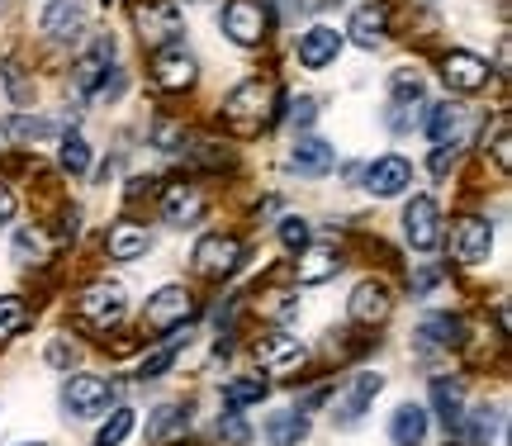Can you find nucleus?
<instances>
[{"label": "nucleus", "instance_id": "nucleus-1", "mask_svg": "<svg viewBox=\"0 0 512 446\" xmlns=\"http://www.w3.org/2000/svg\"><path fill=\"white\" fill-rule=\"evenodd\" d=\"M76 309H81V318H86L91 328H100V333H105V328H114V323L124 318L128 295H124V285H119V280H95L91 290L81 295V304H76Z\"/></svg>", "mask_w": 512, "mask_h": 446}, {"label": "nucleus", "instance_id": "nucleus-2", "mask_svg": "<svg viewBox=\"0 0 512 446\" xmlns=\"http://www.w3.org/2000/svg\"><path fill=\"white\" fill-rule=\"evenodd\" d=\"M110 399H114V385L100 380V375H72V380L62 385V409L72 413V418H95Z\"/></svg>", "mask_w": 512, "mask_h": 446}, {"label": "nucleus", "instance_id": "nucleus-3", "mask_svg": "<svg viewBox=\"0 0 512 446\" xmlns=\"http://www.w3.org/2000/svg\"><path fill=\"white\" fill-rule=\"evenodd\" d=\"M403 233H408V242H413L418 252H432L441 242V209L432 195H413V200H408V209H403Z\"/></svg>", "mask_w": 512, "mask_h": 446}, {"label": "nucleus", "instance_id": "nucleus-4", "mask_svg": "<svg viewBox=\"0 0 512 446\" xmlns=\"http://www.w3.org/2000/svg\"><path fill=\"white\" fill-rule=\"evenodd\" d=\"M133 19H138L143 43H152V48H162V43H176V38H181V10H176L171 0H147V5L133 10Z\"/></svg>", "mask_w": 512, "mask_h": 446}, {"label": "nucleus", "instance_id": "nucleus-5", "mask_svg": "<svg viewBox=\"0 0 512 446\" xmlns=\"http://www.w3.org/2000/svg\"><path fill=\"white\" fill-rule=\"evenodd\" d=\"M219 24H223V34L233 38V43H242V48H252V43L266 38V10L256 0H228Z\"/></svg>", "mask_w": 512, "mask_h": 446}, {"label": "nucleus", "instance_id": "nucleus-6", "mask_svg": "<svg viewBox=\"0 0 512 446\" xmlns=\"http://www.w3.org/2000/svg\"><path fill=\"white\" fill-rule=\"evenodd\" d=\"M242 261V242L228 238V233H204L195 242V271L204 276H228V271H238Z\"/></svg>", "mask_w": 512, "mask_h": 446}, {"label": "nucleus", "instance_id": "nucleus-7", "mask_svg": "<svg viewBox=\"0 0 512 446\" xmlns=\"http://www.w3.org/2000/svg\"><path fill=\"white\" fill-rule=\"evenodd\" d=\"M380 390H384V375L380 371H361V375H356V380H351V390L337 399V413H332V418H337V428H356V423L370 413V404H375V394H380Z\"/></svg>", "mask_w": 512, "mask_h": 446}, {"label": "nucleus", "instance_id": "nucleus-8", "mask_svg": "<svg viewBox=\"0 0 512 446\" xmlns=\"http://www.w3.org/2000/svg\"><path fill=\"white\" fill-rule=\"evenodd\" d=\"M147 328H181L185 318H190V290L185 285H162L157 295L147 299Z\"/></svg>", "mask_w": 512, "mask_h": 446}, {"label": "nucleus", "instance_id": "nucleus-9", "mask_svg": "<svg viewBox=\"0 0 512 446\" xmlns=\"http://www.w3.org/2000/svg\"><path fill=\"white\" fill-rule=\"evenodd\" d=\"M451 252H456V261H465V266H484L489 252H494V228L484 219H460L456 238H451Z\"/></svg>", "mask_w": 512, "mask_h": 446}, {"label": "nucleus", "instance_id": "nucleus-10", "mask_svg": "<svg viewBox=\"0 0 512 446\" xmlns=\"http://www.w3.org/2000/svg\"><path fill=\"white\" fill-rule=\"evenodd\" d=\"M408 186H413V167L403 162L399 152H389V157H380V162H370L366 167V190L370 195H380V200L403 195Z\"/></svg>", "mask_w": 512, "mask_h": 446}, {"label": "nucleus", "instance_id": "nucleus-11", "mask_svg": "<svg viewBox=\"0 0 512 446\" xmlns=\"http://www.w3.org/2000/svg\"><path fill=\"white\" fill-rule=\"evenodd\" d=\"M342 43H347V38L337 34L332 24H313L309 34H299V62H304L309 72H318V67H328V62H337V53H342Z\"/></svg>", "mask_w": 512, "mask_h": 446}, {"label": "nucleus", "instance_id": "nucleus-12", "mask_svg": "<svg viewBox=\"0 0 512 446\" xmlns=\"http://www.w3.org/2000/svg\"><path fill=\"white\" fill-rule=\"evenodd\" d=\"M441 76H446V86L451 91H484L489 86V62L475 53H451L446 62H441Z\"/></svg>", "mask_w": 512, "mask_h": 446}, {"label": "nucleus", "instance_id": "nucleus-13", "mask_svg": "<svg viewBox=\"0 0 512 446\" xmlns=\"http://www.w3.org/2000/svg\"><path fill=\"white\" fill-rule=\"evenodd\" d=\"M256 361H261V371L266 375H290V371L304 366V347H299V337L275 333V337H266V342L256 347Z\"/></svg>", "mask_w": 512, "mask_h": 446}, {"label": "nucleus", "instance_id": "nucleus-14", "mask_svg": "<svg viewBox=\"0 0 512 446\" xmlns=\"http://www.w3.org/2000/svg\"><path fill=\"white\" fill-rule=\"evenodd\" d=\"M347 314H351V323H384L389 318V290H384L380 280H361L347 299Z\"/></svg>", "mask_w": 512, "mask_h": 446}, {"label": "nucleus", "instance_id": "nucleus-15", "mask_svg": "<svg viewBox=\"0 0 512 446\" xmlns=\"http://www.w3.org/2000/svg\"><path fill=\"white\" fill-rule=\"evenodd\" d=\"M337 167V148L332 143H323V138H299L290 152V171H299V176H328V171Z\"/></svg>", "mask_w": 512, "mask_h": 446}, {"label": "nucleus", "instance_id": "nucleus-16", "mask_svg": "<svg viewBox=\"0 0 512 446\" xmlns=\"http://www.w3.org/2000/svg\"><path fill=\"white\" fill-rule=\"evenodd\" d=\"M195 57L181 53V48H166V53H157V62H152V76H157V86L162 91H185L190 81H195Z\"/></svg>", "mask_w": 512, "mask_h": 446}, {"label": "nucleus", "instance_id": "nucleus-17", "mask_svg": "<svg viewBox=\"0 0 512 446\" xmlns=\"http://www.w3.org/2000/svg\"><path fill=\"white\" fill-rule=\"evenodd\" d=\"M266 105H271V86H261V81H242L238 91L223 100L228 119H238V124H252V119H261V114H266Z\"/></svg>", "mask_w": 512, "mask_h": 446}, {"label": "nucleus", "instance_id": "nucleus-18", "mask_svg": "<svg viewBox=\"0 0 512 446\" xmlns=\"http://www.w3.org/2000/svg\"><path fill=\"white\" fill-rule=\"evenodd\" d=\"M86 0H48V10H43V34L48 38H67V34H76L81 24H86Z\"/></svg>", "mask_w": 512, "mask_h": 446}, {"label": "nucleus", "instance_id": "nucleus-19", "mask_svg": "<svg viewBox=\"0 0 512 446\" xmlns=\"http://www.w3.org/2000/svg\"><path fill=\"white\" fill-rule=\"evenodd\" d=\"M337 271H342L337 247H304V252H299V261H294V276H299V285H323V280H332Z\"/></svg>", "mask_w": 512, "mask_h": 446}, {"label": "nucleus", "instance_id": "nucleus-20", "mask_svg": "<svg viewBox=\"0 0 512 446\" xmlns=\"http://www.w3.org/2000/svg\"><path fill=\"white\" fill-rule=\"evenodd\" d=\"M389 442L394 446H422L427 442V409L422 404H399L389 418Z\"/></svg>", "mask_w": 512, "mask_h": 446}, {"label": "nucleus", "instance_id": "nucleus-21", "mask_svg": "<svg viewBox=\"0 0 512 446\" xmlns=\"http://www.w3.org/2000/svg\"><path fill=\"white\" fill-rule=\"evenodd\" d=\"M347 38L356 48H380L384 38V5H356V15L347 24Z\"/></svg>", "mask_w": 512, "mask_h": 446}, {"label": "nucleus", "instance_id": "nucleus-22", "mask_svg": "<svg viewBox=\"0 0 512 446\" xmlns=\"http://www.w3.org/2000/svg\"><path fill=\"white\" fill-rule=\"evenodd\" d=\"M147 247H152V238H147L143 223H114V233H110L114 261H138V257H147Z\"/></svg>", "mask_w": 512, "mask_h": 446}, {"label": "nucleus", "instance_id": "nucleus-23", "mask_svg": "<svg viewBox=\"0 0 512 446\" xmlns=\"http://www.w3.org/2000/svg\"><path fill=\"white\" fill-rule=\"evenodd\" d=\"M304 437H309V418H304V409L271 413V423H266V442L271 446H299Z\"/></svg>", "mask_w": 512, "mask_h": 446}, {"label": "nucleus", "instance_id": "nucleus-24", "mask_svg": "<svg viewBox=\"0 0 512 446\" xmlns=\"http://www.w3.org/2000/svg\"><path fill=\"white\" fill-rule=\"evenodd\" d=\"M166 223H176V228H185V223H195L204 214V200L195 186H171L166 190Z\"/></svg>", "mask_w": 512, "mask_h": 446}, {"label": "nucleus", "instance_id": "nucleus-25", "mask_svg": "<svg viewBox=\"0 0 512 446\" xmlns=\"http://www.w3.org/2000/svg\"><path fill=\"white\" fill-rule=\"evenodd\" d=\"M413 342H418L422 352H427V347H456V342H460V318H451V314L422 318V323H418V337H413Z\"/></svg>", "mask_w": 512, "mask_h": 446}, {"label": "nucleus", "instance_id": "nucleus-26", "mask_svg": "<svg viewBox=\"0 0 512 446\" xmlns=\"http://www.w3.org/2000/svg\"><path fill=\"white\" fill-rule=\"evenodd\" d=\"M432 409H437V418L446 423V432H456L460 423H465V399H460V385L437 380V385H432Z\"/></svg>", "mask_w": 512, "mask_h": 446}, {"label": "nucleus", "instance_id": "nucleus-27", "mask_svg": "<svg viewBox=\"0 0 512 446\" xmlns=\"http://www.w3.org/2000/svg\"><path fill=\"white\" fill-rule=\"evenodd\" d=\"M5 133H10L15 143H38V138H53L57 124H53V119H29V114H10V119H5Z\"/></svg>", "mask_w": 512, "mask_h": 446}, {"label": "nucleus", "instance_id": "nucleus-28", "mask_svg": "<svg viewBox=\"0 0 512 446\" xmlns=\"http://www.w3.org/2000/svg\"><path fill=\"white\" fill-rule=\"evenodd\" d=\"M133 423H138V413L133 409H114L110 423H100V432H95V446H124L128 432H133Z\"/></svg>", "mask_w": 512, "mask_h": 446}, {"label": "nucleus", "instance_id": "nucleus-29", "mask_svg": "<svg viewBox=\"0 0 512 446\" xmlns=\"http://www.w3.org/2000/svg\"><path fill=\"white\" fill-rule=\"evenodd\" d=\"M57 157H62V167L72 171V176H86V167H91V143H86L81 133H67Z\"/></svg>", "mask_w": 512, "mask_h": 446}, {"label": "nucleus", "instance_id": "nucleus-30", "mask_svg": "<svg viewBox=\"0 0 512 446\" xmlns=\"http://www.w3.org/2000/svg\"><path fill=\"white\" fill-rule=\"evenodd\" d=\"M456 129H460V105H437L432 110V119H427V133H432V143H451L456 138Z\"/></svg>", "mask_w": 512, "mask_h": 446}, {"label": "nucleus", "instance_id": "nucleus-31", "mask_svg": "<svg viewBox=\"0 0 512 446\" xmlns=\"http://www.w3.org/2000/svg\"><path fill=\"white\" fill-rule=\"evenodd\" d=\"M266 394V380H228L223 385V404L228 409H247V404H261Z\"/></svg>", "mask_w": 512, "mask_h": 446}, {"label": "nucleus", "instance_id": "nucleus-32", "mask_svg": "<svg viewBox=\"0 0 512 446\" xmlns=\"http://www.w3.org/2000/svg\"><path fill=\"white\" fill-rule=\"evenodd\" d=\"M181 428H190V413L176 409V404H166V409H157V418L147 423V437L162 442V437H171V432H181Z\"/></svg>", "mask_w": 512, "mask_h": 446}, {"label": "nucleus", "instance_id": "nucleus-33", "mask_svg": "<svg viewBox=\"0 0 512 446\" xmlns=\"http://www.w3.org/2000/svg\"><path fill=\"white\" fill-rule=\"evenodd\" d=\"M470 418V432H465V446H489L498 432V409H475L465 413Z\"/></svg>", "mask_w": 512, "mask_h": 446}, {"label": "nucleus", "instance_id": "nucleus-34", "mask_svg": "<svg viewBox=\"0 0 512 446\" xmlns=\"http://www.w3.org/2000/svg\"><path fill=\"white\" fill-rule=\"evenodd\" d=\"M10 252H15L19 266H34V261H43V238H38L34 228H19L15 242H10Z\"/></svg>", "mask_w": 512, "mask_h": 446}, {"label": "nucleus", "instance_id": "nucleus-35", "mask_svg": "<svg viewBox=\"0 0 512 446\" xmlns=\"http://www.w3.org/2000/svg\"><path fill=\"white\" fill-rule=\"evenodd\" d=\"M176 352H181V337H171V342H166L162 352H152V356H147L143 366H138V380H157V375H162L166 366L176 361Z\"/></svg>", "mask_w": 512, "mask_h": 446}, {"label": "nucleus", "instance_id": "nucleus-36", "mask_svg": "<svg viewBox=\"0 0 512 446\" xmlns=\"http://www.w3.org/2000/svg\"><path fill=\"white\" fill-rule=\"evenodd\" d=\"M24 299L19 295H0V337H10V333H19L24 328Z\"/></svg>", "mask_w": 512, "mask_h": 446}, {"label": "nucleus", "instance_id": "nucleus-37", "mask_svg": "<svg viewBox=\"0 0 512 446\" xmlns=\"http://www.w3.org/2000/svg\"><path fill=\"white\" fill-rule=\"evenodd\" d=\"M100 72H105V48L76 62V86H81V91H95V86H100Z\"/></svg>", "mask_w": 512, "mask_h": 446}, {"label": "nucleus", "instance_id": "nucleus-38", "mask_svg": "<svg viewBox=\"0 0 512 446\" xmlns=\"http://www.w3.org/2000/svg\"><path fill=\"white\" fill-rule=\"evenodd\" d=\"M280 242L290 247V252H304L309 247V219H280Z\"/></svg>", "mask_w": 512, "mask_h": 446}, {"label": "nucleus", "instance_id": "nucleus-39", "mask_svg": "<svg viewBox=\"0 0 512 446\" xmlns=\"http://www.w3.org/2000/svg\"><path fill=\"white\" fill-rule=\"evenodd\" d=\"M219 437L223 442H233V446H247L252 442V428H247V423L238 418V409H233L228 418H219Z\"/></svg>", "mask_w": 512, "mask_h": 446}, {"label": "nucleus", "instance_id": "nucleus-40", "mask_svg": "<svg viewBox=\"0 0 512 446\" xmlns=\"http://www.w3.org/2000/svg\"><path fill=\"white\" fill-rule=\"evenodd\" d=\"M394 100H422V76L418 72H394Z\"/></svg>", "mask_w": 512, "mask_h": 446}, {"label": "nucleus", "instance_id": "nucleus-41", "mask_svg": "<svg viewBox=\"0 0 512 446\" xmlns=\"http://www.w3.org/2000/svg\"><path fill=\"white\" fill-rule=\"evenodd\" d=\"M294 129H309L313 119H318V100H313V95H304V100H294Z\"/></svg>", "mask_w": 512, "mask_h": 446}, {"label": "nucleus", "instance_id": "nucleus-42", "mask_svg": "<svg viewBox=\"0 0 512 446\" xmlns=\"http://www.w3.org/2000/svg\"><path fill=\"white\" fill-rule=\"evenodd\" d=\"M110 72H114V67H110ZM95 95H100V100H119V95H124V76H119V72L105 76V81L95 86Z\"/></svg>", "mask_w": 512, "mask_h": 446}, {"label": "nucleus", "instance_id": "nucleus-43", "mask_svg": "<svg viewBox=\"0 0 512 446\" xmlns=\"http://www.w3.org/2000/svg\"><path fill=\"white\" fill-rule=\"evenodd\" d=\"M437 280H441V271H437V266H422L418 276H413V295H422V290H432Z\"/></svg>", "mask_w": 512, "mask_h": 446}, {"label": "nucleus", "instance_id": "nucleus-44", "mask_svg": "<svg viewBox=\"0 0 512 446\" xmlns=\"http://www.w3.org/2000/svg\"><path fill=\"white\" fill-rule=\"evenodd\" d=\"M508 143H512V138H508V124H503V129H498V138H494V157H498V167H508V162H512Z\"/></svg>", "mask_w": 512, "mask_h": 446}, {"label": "nucleus", "instance_id": "nucleus-45", "mask_svg": "<svg viewBox=\"0 0 512 446\" xmlns=\"http://www.w3.org/2000/svg\"><path fill=\"white\" fill-rule=\"evenodd\" d=\"M451 157H456V152H451V143H437V152H432V171H446V167H451Z\"/></svg>", "mask_w": 512, "mask_h": 446}, {"label": "nucleus", "instance_id": "nucleus-46", "mask_svg": "<svg viewBox=\"0 0 512 446\" xmlns=\"http://www.w3.org/2000/svg\"><path fill=\"white\" fill-rule=\"evenodd\" d=\"M48 361H53V366H72V352H67V342H53V347H48Z\"/></svg>", "mask_w": 512, "mask_h": 446}, {"label": "nucleus", "instance_id": "nucleus-47", "mask_svg": "<svg viewBox=\"0 0 512 446\" xmlns=\"http://www.w3.org/2000/svg\"><path fill=\"white\" fill-rule=\"evenodd\" d=\"M10 214H15V190H10V186H0V223L10 219Z\"/></svg>", "mask_w": 512, "mask_h": 446}, {"label": "nucleus", "instance_id": "nucleus-48", "mask_svg": "<svg viewBox=\"0 0 512 446\" xmlns=\"http://www.w3.org/2000/svg\"><path fill=\"white\" fill-rule=\"evenodd\" d=\"M5 86L15 91V100H29V91H24V81H19V67H10V72H5Z\"/></svg>", "mask_w": 512, "mask_h": 446}, {"label": "nucleus", "instance_id": "nucleus-49", "mask_svg": "<svg viewBox=\"0 0 512 446\" xmlns=\"http://www.w3.org/2000/svg\"><path fill=\"white\" fill-rule=\"evenodd\" d=\"M5 10H10V0H0V15H5Z\"/></svg>", "mask_w": 512, "mask_h": 446}, {"label": "nucleus", "instance_id": "nucleus-50", "mask_svg": "<svg viewBox=\"0 0 512 446\" xmlns=\"http://www.w3.org/2000/svg\"><path fill=\"white\" fill-rule=\"evenodd\" d=\"M19 446H48V442H19Z\"/></svg>", "mask_w": 512, "mask_h": 446}, {"label": "nucleus", "instance_id": "nucleus-51", "mask_svg": "<svg viewBox=\"0 0 512 446\" xmlns=\"http://www.w3.org/2000/svg\"><path fill=\"white\" fill-rule=\"evenodd\" d=\"M190 5H204V0H190Z\"/></svg>", "mask_w": 512, "mask_h": 446}, {"label": "nucleus", "instance_id": "nucleus-52", "mask_svg": "<svg viewBox=\"0 0 512 446\" xmlns=\"http://www.w3.org/2000/svg\"><path fill=\"white\" fill-rule=\"evenodd\" d=\"M105 5H110V0H105Z\"/></svg>", "mask_w": 512, "mask_h": 446}]
</instances>
